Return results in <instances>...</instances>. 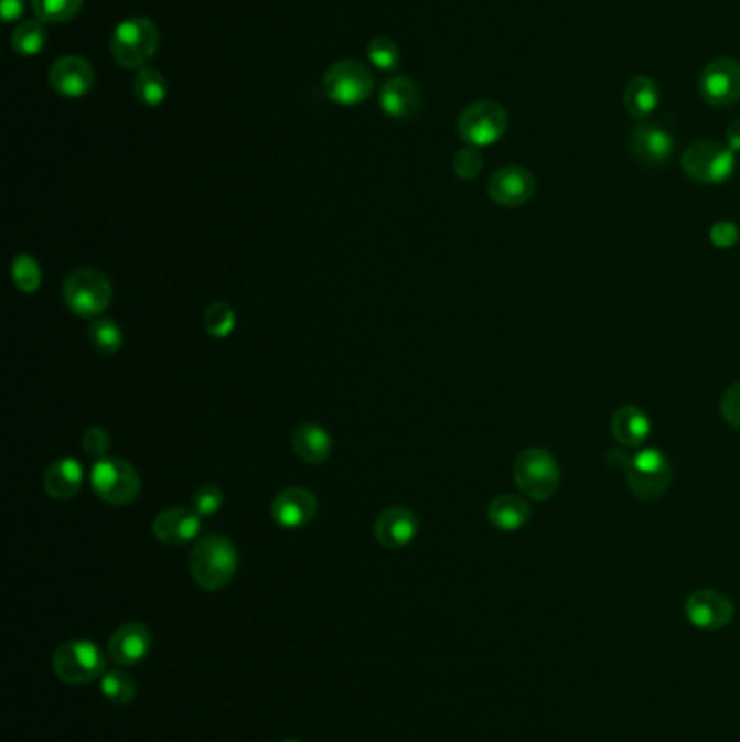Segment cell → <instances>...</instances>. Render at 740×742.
Listing matches in <instances>:
<instances>
[{"label": "cell", "instance_id": "1", "mask_svg": "<svg viewBox=\"0 0 740 742\" xmlns=\"http://www.w3.org/2000/svg\"><path fill=\"white\" fill-rule=\"evenodd\" d=\"M239 556L233 540L222 535H208L199 540L190 556V571L204 591H219L237 573Z\"/></svg>", "mask_w": 740, "mask_h": 742}, {"label": "cell", "instance_id": "2", "mask_svg": "<svg viewBox=\"0 0 740 742\" xmlns=\"http://www.w3.org/2000/svg\"><path fill=\"white\" fill-rule=\"evenodd\" d=\"M159 51V29L152 20L137 15L120 22L111 37V55L118 66L146 68Z\"/></svg>", "mask_w": 740, "mask_h": 742}, {"label": "cell", "instance_id": "3", "mask_svg": "<svg viewBox=\"0 0 740 742\" xmlns=\"http://www.w3.org/2000/svg\"><path fill=\"white\" fill-rule=\"evenodd\" d=\"M114 289L111 280L100 270L78 268L64 282L66 307L81 320L100 318L111 304Z\"/></svg>", "mask_w": 740, "mask_h": 742}, {"label": "cell", "instance_id": "4", "mask_svg": "<svg viewBox=\"0 0 740 742\" xmlns=\"http://www.w3.org/2000/svg\"><path fill=\"white\" fill-rule=\"evenodd\" d=\"M513 477L519 493L535 502H545L551 499L560 488V465L551 452L543 448H528L515 459Z\"/></svg>", "mask_w": 740, "mask_h": 742}, {"label": "cell", "instance_id": "5", "mask_svg": "<svg viewBox=\"0 0 740 742\" xmlns=\"http://www.w3.org/2000/svg\"><path fill=\"white\" fill-rule=\"evenodd\" d=\"M682 170L701 185H721L737 170V152L710 139L693 141L682 154Z\"/></svg>", "mask_w": 740, "mask_h": 742}, {"label": "cell", "instance_id": "6", "mask_svg": "<svg viewBox=\"0 0 740 742\" xmlns=\"http://www.w3.org/2000/svg\"><path fill=\"white\" fill-rule=\"evenodd\" d=\"M89 484L94 493L111 506H129L141 491V477L125 459L105 456L92 465Z\"/></svg>", "mask_w": 740, "mask_h": 742}, {"label": "cell", "instance_id": "7", "mask_svg": "<svg viewBox=\"0 0 740 742\" xmlns=\"http://www.w3.org/2000/svg\"><path fill=\"white\" fill-rule=\"evenodd\" d=\"M53 671L67 684H89L107 671L105 652L85 638H74L57 647L53 656Z\"/></svg>", "mask_w": 740, "mask_h": 742}, {"label": "cell", "instance_id": "8", "mask_svg": "<svg viewBox=\"0 0 740 742\" xmlns=\"http://www.w3.org/2000/svg\"><path fill=\"white\" fill-rule=\"evenodd\" d=\"M625 473L632 495L645 502L663 497L672 484V463L656 448H645L636 452L628 461Z\"/></svg>", "mask_w": 740, "mask_h": 742}, {"label": "cell", "instance_id": "9", "mask_svg": "<svg viewBox=\"0 0 740 742\" xmlns=\"http://www.w3.org/2000/svg\"><path fill=\"white\" fill-rule=\"evenodd\" d=\"M508 131V114L495 100H475L459 118V136L471 148L497 143Z\"/></svg>", "mask_w": 740, "mask_h": 742}, {"label": "cell", "instance_id": "10", "mask_svg": "<svg viewBox=\"0 0 740 742\" xmlns=\"http://www.w3.org/2000/svg\"><path fill=\"white\" fill-rule=\"evenodd\" d=\"M374 74L365 64L354 60L336 62L324 74L326 96L341 107H356L365 103L374 92Z\"/></svg>", "mask_w": 740, "mask_h": 742}, {"label": "cell", "instance_id": "11", "mask_svg": "<svg viewBox=\"0 0 740 742\" xmlns=\"http://www.w3.org/2000/svg\"><path fill=\"white\" fill-rule=\"evenodd\" d=\"M699 94L710 107H734L740 100V62L719 57L701 69Z\"/></svg>", "mask_w": 740, "mask_h": 742}, {"label": "cell", "instance_id": "12", "mask_svg": "<svg viewBox=\"0 0 740 742\" xmlns=\"http://www.w3.org/2000/svg\"><path fill=\"white\" fill-rule=\"evenodd\" d=\"M686 619L697 627L706 632L723 630L734 619V604L719 591L712 589H699L688 595L684 604Z\"/></svg>", "mask_w": 740, "mask_h": 742}, {"label": "cell", "instance_id": "13", "mask_svg": "<svg viewBox=\"0 0 740 742\" xmlns=\"http://www.w3.org/2000/svg\"><path fill=\"white\" fill-rule=\"evenodd\" d=\"M318 515V497L304 486H289L271 502V519L282 530H300Z\"/></svg>", "mask_w": 740, "mask_h": 742}, {"label": "cell", "instance_id": "14", "mask_svg": "<svg viewBox=\"0 0 740 742\" xmlns=\"http://www.w3.org/2000/svg\"><path fill=\"white\" fill-rule=\"evenodd\" d=\"M537 181L530 170L522 165H504L500 168L486 185L489 198L500 206H522L530 203L535 196Z\"/></svg>", "mask_w": 740, "mask_h": 742}, {"label": "cell", "instance_id": "15", "mask_svg": "<svg viewBox=\"0 0 740 742\" xmlns=\"http://www.w3.org/2000/svg\"><path fill=\"white\" fill-rule=\"evenodd\" d=\"M673 148L675 141L672 133L652 120L636 122V127L630 133L632 157L647 168L665 165L672 159Z\"/></svg>", "mask_w": 740, "mask_h": 742}, {"label": "cell", "instance_id": "16", "mask_svg": "<svg viewBox=\"0 0 740 742\" xmlns=\"http://www.w3.org/2000/svg\"><path fill=\"white\" fill-rule=\"evenodd\" d=\"M152 652V632L139 623L129 621L120 625L107 645V656L120 667H133L143 663Z\"/></svg>", "mask_w": 740, "mask_h": 742}, {"label": "cell", "instance_id": "17", "mask_svg": "<svg viewBox=\"0 0 740 742\" xmlns=\"http://www.w3.org/2000/svg\"><path fill=\"white\" fill-rule=\"evenodd\" d=\"M49 83L64 98H83L85 94L92 92L96 74L89 62L69 55L53 64V68L49 72Z\"/></svg>", "mask_w": 740, "mask_h": 742}, {"label": "cell", "instance_id": "18", "mask_svg": "<svg viewBox=\"0 0 740 742\" xmlns=\"http://www.w3.org/2000/svg\"><path fill=\"white\" fill-rule=\"evenodd\" d=\"M152 533L163 545H170V547L185 545V542L199 537L201 515L196 510L183 508V506L165 508L154 517Z\"/></svg>", "mask_w": 740, "mask_h": 742}, {"label": "cell", "instance_id": "19", "mask_svg": "<svg viewBox=\"0 0 740 742\" xmlns=\"http://www.w3.org/2000/svg\"><path fill=\"white\" fill-rule=\"evenodd\" d=\"M417 533H419V521L415 513L404 506H392L383 510L374 524V537L389 549H400V547L410 545L417 537Z\"/></svg>", "mask_w": 740, "mask_h": 742}, {"label": "cell", "instance_id": "20", "mask_svg": "<svg viewBox=\"0 0 740 742\" xmlns=\"http://www.w3.org/2000/svg\"><path fill=\"white\" fill-rule=\"evenodd\" d=\"M421 107V92L408 76H394L380 89V109L394 120H406Z\"/></svg>", "mask_w": 740, "mask_h": 742}, {"label": "cell", "instance_id": "21", "mask_svg": "<svg viewBox=\"0 0 740 742\" xmlns=\"http://www.w3.org/2000/svg\"><path fill=\"white\" fill-rule=\"evenodd\" d=\"M610 432L623 448H641L652 434V421L639 406H621L612 412Z\"/></svg>", "mask_w": 740, "mask_h": 742}, {"label": "cell", "instance_id": "22", "mask_svg": "<svg viewBox=\"0 0 740 742\" xmlns=\"http://www.w3.org/2000/svg\"><path fill=\"white\" fill-rule=\"evenodd\" d=\"M291 445H293V452L298 454V459L302 463H309V465L326 463L331 452H333L331 434L318 423L298 426L293 437H291Z\"/></svg>", "mask_w": 740, "mask_h": 742}, {"label": "cell", "instance_id": "23", "mask_svg": "<svg viewBox=\"0 0 740 742\" xmlns=\"http://www.w3.org/2000/svg\"><path fill=\"white\" fill-rule=\"evenodd\" d=\"M623 105L636 122L650 120L661 105V87L650 76H634L623 92Z\"/></svg>", "mask_w": 740, "mask_h": 742}, {"label": "cell", "instance_id": "24", "mask_svg": "<svg viewBox=\"0 0 740 742\" xmlns=\"http://www.w3.org/2000/svg\"><path fill=\"white\" fill-rule=\"evenodd\" d=\"M530 504L513 493L497 495L489 504V521L502 533H517L530 521Z\"/></svg>", "mask_w": 740, "mask_h": 742}, {"label": "cell", "instance_id": "25", "mask_svg": "<svg viewBox=\"0 0 740 742\" xmlns=\"http://www.w3.org/2000/svg\"><path fill=\"white\" fill-rule=\"evenodd\" d=\"M83 480L85 472L76 459H60L44 473V488L53 499H69L81 491Z\"/></svg>", "mask_w": 740, "mask_h": 742}, {"label": "cell", "instance_id": "26", "mask_svg": "<svg viewBox=\"0 0 740 742\" xmlns=\"http://www.w3.org/2000/svg\"><path fill=\"white\" fill-rule=\"evenodd\" d=\"M135 98L146 107H161L168 98V80L159 69H137L133 80Z\"/></svg>", "mask_w": 740, "mask_h": 742}, {"label": "cell", "instance_id": "27", "mask_svg": "<svg viewBox=\"0 0 740 742\" xmlns=\"http://www.w3.org/2000/svg\"><path fill=\"white\" fill-rule=\"evenodd\" d=\"M46 29L42 20H24L15 26L11 35V46L22 57H35L46 49Z\"/></svg>", "mask_w": 740, "mask_h": 742}, {"label": "cell", "instance_id": "28", "mask_svg": "<svg viewBox=\"0 0 740 742\" xmlns=\"http://www.w3.org/2000/svg\"><path fill=\"white\" fill-rule=\"evenodd\" d=\"M100 692L105 699H109L114 706H129L137 697V681L131 674L122 669L105 671L100 677Z\"/></svg>", "mask_w": 740, "mask_h": 742}, {"label": "cell", "instance_id": "29", "mask_svg": "<svg viewBox=\"0 0 740 742\" xmlns=\"http://www.w3.org/2000/svg\"><path fill=\"white\" fill-rule=\"evenodd\" d=\"M87 337H89V343L96 352L105 354V356H114L118 354V350L122 347L125 343V333L122 329L109 320V318H100V320H94L89 331H87Z\"/></svg>", "mask_w": 740, "mask_h": 742}, {"label": "cell", "instance_id": "30", "mask_svg": "<svg viewBox=\"0 0 740 742\" xmlns=\"http://www.w3.org/2000/svg\"><path fill=\"white\" fill-rule=\"evenodd\" d=\"M83 0H33L35 18L44 24H64L78 15Z\"/></svg>", "mask_w": 740, "mask_h": 742}, {"label": "cell", "instance_id": "31", "mask_svg": "<svg viewBox=\"0 0 740 742\" xmlns=\"http://www.w3.org/2000/svg\"><path fill=\"white\" fill-rule=\"evenodd\" d=\"M237 324L235 311L226 302H213L204 311V331L213 338H226L233 335Z\"/></svg>", "mask_w": 740, "mask_h": 742}, {"label": "cell", "instance_id": "32", "mask_svg": "<svg viewBox=\"0 0 740 742\" xmlns=\"http://www.w3.org/2000/svg\"><path fill=\"white\" fill-rule=\"evenodd\" d=\"M11 278L22 293H35L42 284L40 264L31 255H18L11 264Z\"/></svg>", "mask_w": 740, "mask_h": 742}, {"label": "cell", "instance_id": "33", "mask_svg": "<svg viewBox=\"0 0 740 742\" xmlns=\"http://www.w3.org/2000/svg\"><path fill=\"white\" fill-rule=\"evenodd\" d=\"M369 62L383 72H394L400 66V49L389 37H374L367 46Z\"/></svg>", "mask_w": 740, "mask_h": 742}, {"label": "cell", "instance_id": "34", "mask_svg": "<svg viewBox=\"0 0 740 742\" xmlns=\"http://www.w3.org/2000/svg\"><path fill=\"white\" fill-rule=\"evenodd\" d=\"M224 504V493L215 484H202L201 488L192 495V508L201 517H211L215 515Z\"/></svg>", "mask_w": 740, "mask_h": 742}, {"label": "cell", "instance_id": "35", "mask_svg": "<svg viewBox=\"0 0 740 742\" xmlns=\"http://www.w3.org/2000/svg\"><path fill=\"white\" fill-rule=\"evenodd\" d=\"M482 165H484L482 154L478 152V148L471 146L459 150L452 159V170L461 181H473L482 172Z\"/></svg>", "mask_w": 740, "mask_h": 742}, {"label": "cell", "instance_id": "36", "mask_svg": "<svg viewBox=\"0 0 740 742\" xmlns=\"http://www.w3.org/2000/svg\"><path fill=\"white\" fill-rule=\"evenodd\" d=\"M109 448H111V437L107 430L94 426L83 434V450L87 456L100 461L109 454Z\"/></svg>", "mask_w": 740, "mask_h": 742}, {"label": "cell", "instance_id": "37", "mask_svg": "<svg viewBox=\"0 0 740 742\" xmlns=\"http://www.w3.org/2000/svg\"><path fill=\"white\" fill-rule=\"evenodd\" d=\"M721 417L728 426L740 430V383H734L726 389L721 398Z\"/></svg>", "mask_w": 740, "mask_h": 742}, {"label": "cell", "instance_id": "38", "mask_svg": "<svg viewBox=\"0 0 740 742\" xmlns=\"http://www.w3.org/2000/svg\"><path fill=\"white\" fill-rule=\"evenodd\" d=\"M740 230L739 226L734 222H717L712 228H710V241L721 248V250H730L737 241H739Z\"/></svg>", "mask_w": 740, "mask_h": 742}, {"label": "cell", "instance_id": "39", "mask_svg": "<svg viewBox=\"0 0 740 742\" xmlns=\"http://www.w3.org/2000/svg\"><path fill=\"white\" fill-rule=\"evenodd\" d=\"M0 9H2L4 22L20 20L24 13V0H0Z\"/></svg>", "mask_w": 740, "mask_h": 742}, {"label": "cell", "instance_id": "40", "mask_svg": "<svg viewBox=\"0 0 740 742\" xmlns=\"http://www.w3.org/2000/svg\"><path fill=\"white\" fill-rule=\"evenodd\" d=\"M726 141H728V148L734 150V152H740V118L734 120L728 131H726Z\"/></svg>", "mask_w": 740, "mask_h": 742}, {"label": "cell", "instance_id": "41", "mask_svg": "<svg viewBox=\"0 0 740 742\" xmlns=\"http://www.w3.org/2000/svg\"><path fill=\"white\" fill-rule=\"evenodd\" d=\"M282 742H300V741H296V739H287V741H282Z\"/></svg>", "mask_w": 740, "mask_h": 742}]
</instances>
